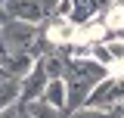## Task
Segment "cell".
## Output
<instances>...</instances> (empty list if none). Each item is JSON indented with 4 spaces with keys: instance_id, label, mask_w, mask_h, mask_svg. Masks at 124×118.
Returning <instances> with one entry per match:
<instances>
[{
    "instance_id": "18",
    "label": "cell",
    "mask_w": 124,
    "mask_h": 118,
    "mask_svg": "<svg viewBox=\"0 0 124 118\" xmlns=\"http://www.w3.org/2000/svg\"><path fill=\"white\" fill-rule=\"evenodd\" d=\"M3 75H6V72H3V65H0V78H3Z\"/></svg>"
},
{
    "instance_id": "20",
    "label": "cell",
    "mask_w": 124,
    "mask_h": 118,
    "mask_svg": "<svg viewBox=\"0 0 124 118\" xmlns=\"http://www.w3.org/2000/svg\"><path fill=\"white\" fill-rule=\"evenodd\" d=\"M0 6H3V0H0Z\"/></svg>"
},
{
    "instance_id": "7",
    "label": "cell",
    "mask_w": 124,
    "mask_h": 118,
    "mask_svg": "<svg viewBox=\"0 0 124 118\" xmlns=\"http://www.w3.org/2000/svg\"><path fill=\"white\" fill-rule=\"evenodd\" d=\"M40 100L50 103L53 109H62V112H65V78H50L44 93H40Z\"/></svg>"
},
{
    "instance_id": "15",
    "label": "cell",
    "mask_w": 124,
    "mask_h": 118,
    "mask_svg": "<svg viewBox=\"0 0 124 118\" xmlns=\"http://www.w3.org/2000/svg\"><path fill=\"white\" fill-rule=\"evenodd\" d=\"M112 72H118V75L124 78V62H115V65H112Z\"/></svg>"
},
{
    "instance_id": "4",
    "label": "cell",
    "mask_w": 124,
    "mask_h": 118,
    "mask_svg": "<svg viewBox=\"0 0 124 118\" xmlns=\"http://www.w3.org/2000/svg\"><path fill=\"white\" fill-rule=\"evenodd\" d=\"M46 72L40 68V62H34V68H31L25 78H19V103H31V100H40V93L46 87Z\"/></svg>"
},
{
    "instance_id": "5",
    "label": "cell",
    "mask_w": 124,
    "mask_h": 118,
    "mask_svg": "<svg viewBox=\"0 0 124 118\" xmlns=\"http://www.w3.org/2000/svg\"><path fill=\"white\" fill-rule=\"evenodd\" d=\"M44 41L50 47H65L75 41V25L68 19H59V16H50V25L44 31Z\"/></svg>"
},
{
    "instance_id": "9",
    "label": "cell",
    "mask_w": 124,
    "mask_h": 118,
    "mask_svg": "<svg viewBox=\"0 0 124 118\" xmlns=\"http://www.w3.org/2000/svg\"><path fill=\"white\" fill-rule=\"evenodd\" d=\"M25 109H28L31 118H65L62 109H53V106L44 103V100H31V103H25Z\"/></svg>"
},
{
    "instance_id": "11",
    "label": "cell",
    "mask_w": 124,
    "mask_h": 118,
    "mask_svg": "<svg viewBox=\"0 0 124 118\" xmlns=\"http://www.w3.org/2000/svg\"><path fill=\"white\" fill-rule=\"evenodd\" d=\"M102 44L108 47V53H112L115 62H124V34H121V37H106Z\"/></svg>"
},
{
    "instance_id": "16",
    "label": "cell",
    "mask_w": 124,
    "mask_h": 118,
    "mask_svg": "<svg viewBox=\"0 0 124 118\" xmlns=\"http://www.w3.org/2000/svg\"><path fill=\"white\" fill-rule=\"evenodd\" d=\"M19 106H22V109H19V118H31V115H28V109H25V103H19Z\"/></svg>"
},
{
    "instance_id": "19",
    "label": "cell",
    "mask_w": 124,
    "mask_h": 118,
    "mask_svg": "<svg viewBox=\"0 0 124 118\" xmlns=\"http://www.w3.org/2000/svg\"><path fill=\"white\" fill-rule=\"evenodd\" d=\"M118 109H121V112H124V103H121V106H118Z\"/></svg>"
},
{
    "instance_id": "13",
    "label": "cell",
    "mask_w": 124,
    "mask_h": 118,
    "mask_svg": "<svg viewBox=\"0 0 124 118\" xmlns=\"http://www.w3.org/2000/svg\"><path fill=\"white\" fill-rule=\"evenodd\" d=\"M19 109H22V106H19V103H13V106H6V109H0V118H19Z\"/></svg>"
},
{
    "instance_id": "12",
    "label": "cell",
    "mask_w": 124,
    "mask_h": 118,
    "mask_svg": "<svg viewBox=\"0 0 124 118\" xmlns=\"http://www.w3.org/2000/svg\"><path fill=\"white\" fill-rule=\"evenodd\" d=\"M68 118H106L102 115V109H93V106H81V109H75Z\"/></svg>"
},
{
    "instance_id": "21",
    "label": "cell",
    "mask_w": 124,
    "mask_h": 118,
    "mask_svg": "<svg viewBox=\"0 0 124 118\" xmlns=\"http://www.w3.org/2000/svg\"><path fill=\"white\" fill-rule=\"evenodd\" d=\"M0 53H3V50H0Z\"/></svg>"
},
{
    "instance_id": "17",
    "label": "cell",
    "mask_w": 124,
    "mask_h": 118,
    "mask_svg": "<svg viewBox=\"0 0 124 118\" xmlns=\"http://www.w3.org/2000/svg\"><path fill=\"white\" fill-rule=\"evenodd\" d=\"M108 6H118V9H124V0H108Z\"/></svg>"
},
{
    "instance_id": "6",
    "label": "cell",
    "mask_w": 124,
    "mask_h": 118,
    "mask_svg": "<svg viewBox=\"0 0 124 118\" xmlns=\"http://www.w3.org/2000/svg\"><path fill=\"white\" fill-rule=\"evenodd\" d=\"M108 37V28H106V22L102 19H90V22H84V25H78L75 28V44H102Z\"/></svg>"
},
{
    "instance_id": "3",
    "label": "cell",
    "mask_w": 124,
    "mask_h": 118,
    "mask_svg": "<svg viewBox=\"0 0 124 118\" xmlns=\"http://www.w3.org/2000/svg\"><path fill=\"white\" fill-rule=\"evenodd\" d=\"M3 13H6V19H22V22H34V25H40L46 19L40 0H3Z\"/></svg>"
},
{
    "instance_id": "8",
    "label": "cell",
    "mask_w": 124,
    "mask_h": 118,
    "mask_svg": "<svg viewBox=\"0 0 124 118\" xmlns=\"http://www.w3.org/2000/svg\"><path fill=\"white\" fill-rule=\"evenodd\" d=\"M13 103H19V78L3 75L0 78V109H6Z\"/></svg>"
},
{
    "instance_id": "2",
    "label": "cell",
    "mask_w": 124,
    "mask_h": 118,
    "mask_svg": "<svg viewBox=\"0 0 124 118\" xmlns=\"http://www.w3.org/2000/svg\"><path fill=\"white\" fill-rule=\"evenodd\" d=\"M124 103V78L118 72H108L102 81H96L87 93V103L84 106H93V109H112V106H121Z\"/></svg>"
},
{
    "instance_id": "10",
    "label": "cell",
    "mask_w": 124,
    "mask_h": 118,
    "mask_svg": "<svg viewBox=\"0 0 124 118\" xmlns=\"http://www.w3.org/2000/svg\"><path fill=\"white\" fill-rule=\"evenodd\" d=\"M90 56L99 62V65H106L108 72H112V65H115V59H112V53H108V47L106 44H93L90 47Z\"/></svg>"
},
{
    "instance_id": "1",
    "label": "cell",
    "mask_w": 124,
    "mask_h": 118,
    "mask_svg": "<svg viewBox=\"0 0 124 118\" xmlns=\"http://www.w3.org/2000/svg\"><path fill=\"white\" fill-rule=\"evenodd\" d=\"M37 37H40V28L34 22L3 19V25H0V50L3 53H28Z\"/></svg>"
},
{
    "instance_id": "14",
    "label": "cell",
    "mask_w": 124,
    "mask_h": 118,
    "mask_svg": "<svg viewBox=\"0 0 124 118\" xmlns=\"http://www.w3.org/2000/svg\"><path fill=\"white\" fill-rule=\"evenodd\" d=\"M102 115H106V118H124V112L118 109V106H112V109H106Z\"/></svg>"
}]
</instances>
